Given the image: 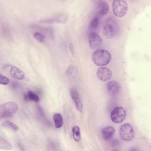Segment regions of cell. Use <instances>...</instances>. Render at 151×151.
Masks as SVG:
<instances>
[{
  "mask_svg": "<svg viewBox=\"0 0 151 151\" xmlns=\"http://www.w3.org/2000/svg\"><path fill=\"white\" fill-rule=\"evenodd\" d=\"M109 11V6L105 1H99L97 5L96 12L97 16L101 17L106 15Z\"/></svg>",
  "mask_w": 151,
  "mask_h": 151,
  "instance_id": "30bf717a",
  "label": "cell"
},
{
  "mask_svg": "<svg viewBox=\"0 0 151 151\" xmlns=\"http://www.w3.org/2000/svg\"><path fill=\"white\" fill-rule=\"evenodd\" d=\"M121 88L120 84L115 80H111L107 83V90L111 94L117 93Z\"/></svg>",
  "mask_w": 151,
  "mask_h": 151,
  "instance_id": "7c38bea8",
  "label": "cell"
},
{
  "mask_svg": "<svg viewBox=\"0 0 151 151\" xmlns=\"http://www.w3.org/2000/svg\"><path fill=\"white\" fill-rule=\"evenodd\" d=\"M67 21V17L64 15H58L57 17H55L54 18L45 19L44 20H41V22H65Z\"/></svg>",
  "mask_w": 151,
  "mask_h": 151,
  "instance_id": "9a60e30c",
  "label": "cell"
},
{
  "mask_svg": "<svg viewBox=\"0 0 151 151\" xmlns=\"http://www.w3.org/2000/svg\"><path fill=\"white\" fill-rule=\"evenodd\" d=\"M113 12L116 17H122L128 11V5L124 0H114L112 4Z\"/></svg>",
  "mask_w": 151,
  "mask_h": 151,
  "instance_id": "277c9868",
  "label": "cell"
},
{
  "mask_svg": "<svg viewBox=\"0 0 151 151\" xmlns=\"http://www.w3.org/2000/svg\"><path fill=\"white\" fill-rule=\"evenodd\" d=\"M103 32L107 38H112L117 34L118 25L114 18L110 17L104 21L103 25Z\"/></svg>",
  "mask_w": 151,
  "mask_h": 151,
  "instance_id": "7a4b0ae2",
  "label": "cell"
},
{
  "mask_svg": "<svg viewBox=\"0 0 151 151\" xmlns=\"http://www.w3.org/2000/svg\"><path fill=\"white\" fill-rule=\"evenodd\" d=\"M25 99L26 100L33 101L34 102H38L40 100L39 97L35 93L32 91H28L25 95Z\"/></svg>",
  "mask_w": 151,
  "mask_h": 151,
  "instance_id": "2e32d148",
  "label": "cell"
},
{
  "mask_svg": "<svg viewBox=\"0 0 151 151\" xmlns=\"http://www.w3.org/2000/svg\"><path fill=\"white\" fill-rule=\"evenodd\" d=\"M99 24V17L96 15L91 20L89 27L90 29H94L98 27Z\"/></svg>",
  "mask_w": 151,
  "mask_h": 151,
  "instance_id": "d6986e66",
  "label": "cell"
},
{
  "mask_svg": "<svg viewBox=\"0 0 151 151\" xmlns=\"http://www.w3.org/2000/svg\"><path fill=\"white\" fill-rule=\"evenodd\" d=\"M73 137L74 141L79 142L81 140V133L80 127L78 126H75L72 129Z\"/></svg>",
  "mask_w": 151,
  "mask_h": 151,
  "instance_id": "e0dca14e",
  "label": "cell"
},
{
  "mask_svg": "<svg viewBox=\"0 0 151 151\" xmlns=\"http://www.w3.org/2000/svg\"><path fill=\"white\" fill-rule=\"evenodd\" d=\"M18 110L17 104L14 101H7L0 106V117L8 118L14 115Z\"/></svg>",
  "mask_w": 151,
  "mask_h": 151,
  "instance_id": "3957f363",
  "label": "cell"
},
{
  "mask_svg": "<svg viewBox=\"0 0 151 151\" xmlns=\"http://www.w3.org/2000/svg\"><path fill=\"white\" fill-rule=\"evenodd\" d=\"M115 133V129L112 126H106L102 129L101 134L103 138L105 140L111 139Z\"/></svg>",
  "mask_w": 151,
  "mask_h": 151,
  "instance_id": "4fadbf2b",
  "label": "cell"
},
{
  "mask_svg": "<svg viewBox=\"0 0 151 151\" xmlns=\"http://www.w3.org/2000/svg\"><path fill=\"white\" fill-rule=\"evenodd\" d=\"M96 74L100 80L102 81H107L111 78L112 72L107 67H101L97 69Z\"/></svg>",
  "mask_w": 151,
  "mask_h": 151,
  "instance_id": "ba28073f",
  "label": "cell"
},
{
  "mask_svg": "<svg viewBox=\"0 0 151 151\" xmlns=\"http://www.w3.org/2000/svg\"><path fill=\"white\" fill-rule=\"evenodd\" d=\"M9 80L2 74L0 75V83L3 85H6L9 83Z\"/></svg>",
  "mask_w": 151,
  "mask_h": 151,
  "instance_id": "7402d4cb",
  "label": "cell"
},
{
  "mask_svg": "<svg viewBox=\"0 0 151 151\" xmlns=\"http://www.w3.org/2000/svg\"><path fill=\"white\" fill-rule=\"evenodd\" d=\"M52 117H53L55 127L57 129L61 128L63 126V123H64L62 115L60 113H56L53 114Z\"/></svg>",
  "mask_w": 151,
  "mask_h": 151,
  "instance_id": "5bb4252c",
  "label": "cell"
},
{
  "mask_svg": "<svg viewBox=\"0 0 151 151\" xmlns=\"http://www.w3.org/2000/svg\"><path fill=\"white\" fill-rule=\"evenodd\" d=\"M121 138L125 141H130L133 139L134 133L133 127L129 123H125L121 126L119 130Z\"/></svg>",
  "mask_w": 151,
  "mask_h": 151,
  "instance_id": "8992f818",
  "label": "cell"
},
{
  "mask_svg": "<svg viewBox=\"0 0 151 151\" xmlns=\"http://www.w3.org/2000/svg\"><path fill=\"white\" fill-rule=\"evenodd\" d=\"M2 125L3 126H4V127H9V128H10V129L14 130V131H18V130H19L18 126L16 124L12 123V122H11V121H9V120L5 121L4 122H3V123H2Z\"/></svg>",
  "mask_w": 151,
  "mask_h": 151,
  "instance_id": "ac0fdd59",
  "label": "cell"
},
{
  "mask_svg": "<svg viewBox=\"0 0 151 151\" xmlns=\"http://www.w3.org/2000/svg\"><path fill=\"white\" fill-rule=\"evenodd\" d=\"M126 116V113L124 109L121 106H117L111 110L110 117L113 123L118 124L124 121Z\"/></svg>",
  "mask_w": 151,
  "mask_h": 151,
  "instance_id": "5b68a950",
  "label": "cell"
},
{
  "mask_svg": "<svg viewBox=\"0 0 151 151\" xmlns=\"http://www.w3.org/2000/svg\"><path fill=\"white\" fill-rule=\"evenodd\" d=\"M70 94L73 99V101H74V103L75 104L76 107L77 108V110L81 113L83 111V103L80 97V96L78 94V93L77 91L74 88H70Z\"/></svg>",
  "mask_w": 151,
  "mask_h": 151,
  "instance_id": "9c48e42d",
  "label": "cell"
},
{
  "mask_svg": "<svg viewBox=\"0 0 151 151\" xmlns=\"http://www.w3.org/2000/svg\"><path fill=\"white\" fill-rule=\"evenodd\" d=\"M88 46L91 49H96L101 46L103 41L97 33L96 32H91L88 35Z\"/></svg>",
  "mask_w": 151,
  "mask_h": 151,
  "instance_id": "52a82bcc",
  "label": "cell"
},
{
  "mask_svg": "<svg viewBox=\"0 0 151 151\" xmlns=\"http://www.w3.org/2000/svg\"><path fill=\"white\" fill-rule=\"evenodd\" d=\"M0 147L2 149H11L12 145L8 141L4 139L2 137H0Z\"/></svg>",
  "mask_w": 151,
  "mask_h": 151,
  "instance_id": "ffe728a7",
  "label": "cell"
},
{
  "mask_svg": "<svg viewBox=\"0 0 151 151\" xmlns=\"http://www.w3.org/2000/svg\"><path fill=\"white\" fill-rule=\"evenodd\" d=\"M33 36L39 42H42L44 41L45 37L42 33H41L40 32H35L33 34Z\"/></svg>",
  "mask_w": 151,
  "mask_h": 151,
  "instance_id": "44dd1931",
  "label": "cell"
},
{
  "mask_svg": "<svg viewBox=\"0 0 151 151\" xmlns=\"http://www.w3.org/2000/svg\"><path fill=\"white\" fill-rule=\"evenodd\" d=\"M93 62L97 66H105L107 65L111 59V54L106 50L98 49L96 50L91 55Z\"/></svg>",
  "mask_w": 151,
  "mask_h": 151,
  "instance_id": "6da1fadb",
  "label": "cell"
},
{
  "mask_svg": "<svg viewBox=\"0 0 151 151\" xmlns=\"http://www.w3.org/2000/svg\"><path fill=\"white\" fill-rule=\"evenodd\" d=\"M10 74L13 78L17 80H24L25 77V73L22 70L13 65L11 66Z\"/></svg>",
  "mask_w": 151,
  "mask_h": 151,
  "instance_id": "8fae6325",
  "label": "cell"
}]
</instances>
